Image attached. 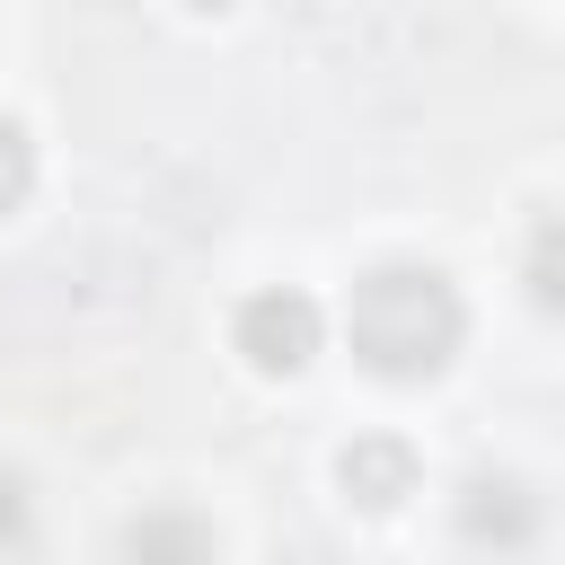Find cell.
Returning a JSON list of instances; mask_svg holds the SVG:
<instances>
[{
    "label": "cell",
    "mask_w": 565,
    "mask_h": 565,
    "mask_svg": "<svg viewBox=\"0 0 565 565\" xmlns=\"http://www.w3.org/2000/svg\"><path fill=\"white\" fill-rule=\"evenodd\" d=\"M344 327H353V353L380 380H424V371L450 362V344H459L468 318H459V291L433 265H380V274L353 282Z\"/></svg>",
    "instance_id": "cell-1"
},
{
    "label": "cell",
    "mask_w": 565,
    "mask_h": 565,
    "mask_svg": "<svg viewBox=\"0 0 565 565\" xmlns=\"http://www.w3.org/2000/svg\"><path fill=\"white\" fill-rule=\"evenodd\" d=\"M530 300L565 318V212L539 221V238H530Z\"/></svg>",
    "instance_id": "cell-6"
},
{
    "label": "cell",
    "mask_w": 565,
    "mask_h": 565,
    "mask_svg": "<svg viewBox=\"0 0 565 565\" xmlns=\"http://www.w3.org/2000/svg\"><path fill=\"white\" fill-rule=\"evenodd\" d=\"M124 556L132 565H212V530L194 512H141L124 530Z\"/></svg>",
    "instance_id": "cell-4"
},
{
    "label": "cell",
    "mask_w": 565,
    "mask_h": 565,
    "mask_svg": "<svg viewBox=\"0 0 565 565\" xmlns=\"http://www.w3.org/2000/svg\"><path fill=\"white\" fill-rule=\"evenodd\" d=\"M344 486H353L362 503H397V494L415 486V468H406L397 441H353V450H344Z\"/></svg>",
    "instance_id": "cell-5"
},
{
    "label": "cell",
    "mask_w": 565,
    "mask_h": 565,
    "mask_svg": "<svg viewBox=\"0 0 565 565\" xmlns=\"http://www.w3.org/2000/svg\"><path fill=\"white\" fill-rule=\"evenodd\" d=\"M26 185H35V150H26V132H18V124H0V212H18V203H26Z\"/></svg>",
    "instance_id": "cell-7"
},
{
    "label": "cell",
    "mask_w": 565,
    "mask_h": 565,
    "mask_svg": "<svg viewBox=\"0 0 565 565\" xmlns=\"http://www.w3.org/2000/svg\"><path fill=\"white\" fill-rule=\"evenodd\" d=\"M238 353H247L256 371H300V362L318 353V309H309L300 291H256V300L238 309Z\"/></svg>",
    "instance_id": "cell-2"
},
{
    "label": "cell",
    "mask_w": 565,
    "mask_h": 565,
    "mask_svg": "<svg viewBox=\"0 0 565 565\" xmlns=\"http://www.w3.org/2000/svg\"><path fill=\"white\" fill-rule=\"evenodd\" d=\"M459 530H468L477 547H494V556H512V547H530V530H539V512H530V494H521L512 477H477V486H468V503H459Z\"/></svg>",
    "instance_id": "cell-3"
}]
</instances>
